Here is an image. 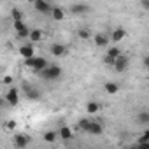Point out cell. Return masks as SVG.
I'll return each instance as SVG.
<instances>
[{
  "instance_id": "1",
  "label": "cell",
  "mask_w": 149,
  "mask_h": 149,
  "mask_svg": "<svg viewBox=\"0 0 149 149\" xmlns=\"http://www.w3.org/2000/svg\"><path fill=\"white\" fill-rule=\"evenodd\" d=\"M37 76L40 79H44V81H56L61 76V68L58 65H47L46 68H42V70L37 72Z\"/></svg>"
},
{
  "instance_id": "2",
  "label": "cell",
  "mask_w": 149,
  "mask_h": 149,
  "mask_svg": "<svg viewBox=\"0 0 149 149\" xmlns=\"http://www.w3.org/2000/svg\"><path fill=\"white\" fill-rule=\"evenodd\" d=\"M25 65L28 67V68H32L35 74L39 72V70H42V68H46L49 63H47V60L46 58H42V56H30V58H25Z\"/></svg>"
},
{
  "instance_id": "3",
  "label": "cell",
  "mask_w": 149,
  "mask_h": 149,
  "mask_svg": "<svg viewBox=\"0 0 149 149\" xmlns=\"http://www.w3.org/2000/svg\"><path fill=\"white\" fill-rule=\"evenodd\" d=\"M21 88H23V93H25L26 98H30V100H39L40 98V91L37 90V86H33L30 83H23Z\"/></svg>"
},
{
  "instance_id": "4",
  "label": "cell",
  "mask_w": 149,
  "mask_h": 149,
  "mask_svg": "<svg viewBox=\"0 0 149 149\" xmlns=\"http://www.w3.org/2000/svg\"><path fill=\"white\" fill-rule=\"evenodd\" d=\"M128 63H130L128 56H125V54L121 53L119 56L114 58V65H112V68H114L116 72H125V70L128 68Z\"/></svg>"
},
{
  "instance_id": "5",
  "label": "cell",
  "mask_w": 149,
  "mask_h": 149,
  "mask_svg": "<svg viewBox=\"0 0 149 149\" xmlns=\"http://www.w3.org/2000/svg\"><path fill=\"white\" fill-rule=\"evenodd\" d=\"M4 98L7 100V104H9L11 107H16V105L19 104V91H18L16 88H9V91L6 93Z\"/></svg>"
},
{
  "instance_id": "6",
  "label": "cell",
  "mask_w": 149,
  "mask_h": 149,
  "mask_svg": "<svg viewBox=\"0 0 149 149\" xmlns=\"http://www.w3.org/2000/svg\"><path fill=\"white\" fill-rule=\"evenodd\" d=\"M49 51H51V54H53V56H56V58H60V56H65V54L68 53L67 46H65V44H60V42H54V44H51V46H49Z\"/></svg>"
},
{
  "instance_id": "7",
  "label": "cell",
  "mask_w": 149,
  "mask_h": 149,
  "mask_svg": "<svg viewBox=\"0 0 149 149\" xmlns=\"http://www.w3.org/2000/svg\"><path fill=\"white\" fill-rule=\"evenodd\" d=\"M86 133H90V135H102L104 133V126L98 123V121H93V119H90V123H88V126H86V130H84Z\"/></svg>"
},
{
  "instance_id": "8",
  "label": "cell",
  "mask_w": 149,
  "mask_h": 149,
  "mask_svg": "<svg viewBox=\"0 0 149 149\" xmlns=\"http://www.w3.org/2000/svg\"><path fill=\"white\" fill-rule=\"evenodd\" d=\"M33 7H35L37 13H40V14H49L53 6L47 2V0H35V2H33Z\"/></svg>"
},
{
  "instance_id": "9",
  "label": "cell",
  "mask_w": 149,
  "mask_h": 149,
  "mask_svg": "<svg viewBox=\"0 0 149 149\" xmlns=\"http://www.w3.org/2000/svg\"><path fill=\"white\" fill-rule=\"evenodd\" d=\"M93 40H95V44L98 46V47H107L109 46V40H111V37L107 35V33H97V35H93Z\"/></svg>"
},
{
  "instance_id": "10",
  "label": "cell",
  "mask_w": 149,
  "mask_h": 149,
  "mask_svg": "<svg viewBox=\"0 0 149 149\" xmlns=\"http://www.w3.org/2000/svg\"><path fill=\"white\" fill-rule=\"evenodd\" d=\"M30 142H32L30 135H25V133L14 135V146H16V147H26V146H28Z\"/></svg>"
},
{
  "instance_id": "11",
  "label": "cell",
  "mask_w": 149,
  "mask_h": 149,
  "mask_svg": "<svg viewBox=\"0 0 149 149\" xmlns=\"http://www.w3.org/2000/svg\"><path fill=\"white\" fill-rule=\"evenodd\" d=\"M68 11L72 14H86V13H90V7L86 4H72L68 7Z\"/></svg>"
},
{
  "instance_id": "12",
  "label": "cell",
  "mask_w": 149,
  "mask_h": 149,
  "mask_svg": "<svg viewBox=\"0 0 149 149\" xmlns=\"http://www.w3.org/2000/svg\"><path fill=\"white\" fill-rule=\"evenodd\" d=\"M51 18L54 19V21H61L63 18H65V9H61V7H58V6H54V7H51Z\"/></svg>"
},
{
  "instance_id": "13",
  "label": "cell",
  "mask_w": 149,
  "mask_h": 149,
  "mask_svg": "<svg viewBox=\"0 0 149 149\" xmlns=\"http://www.w3.org/2000/svg\"><path fill=\"white\" fill-rule=\"evenodd\" d=\"M125 37H126V30H125V28H121V26L114 28V32L111 33V39H112L114 42H121Z\"/></svg>"
},
{
  "instance_id": "14",
  "label": "cell",
  "mask_w": 149,
  "mask_h": 149,
  "mask_svg": "<svg viewBox=\"0 0 149 149\" xmlns=\"http://www.w3.org/2000/svg\"><path fill=\"white\" fill-rule=\"evenodd\" d=\"M19 54H21V56H23V60H25V58L33 56V54H35V49H33V46H32V44H23V46L19 47Z\"/></svg>"
},
{
  "instance_id": "15",
  "label": "cell",
  "mask_w": 149,
  "mask_h": 149,
  "mask_svg": "<svg viewBox=\"0 0 149 149\" xmlns=\"http://www.w3.org/2000/svg\"><path fill=\"white\" fill-rule=\"evenodd\" d=\"M58 137H60V139H63V140H70L74 135H72V130H70L68 126H61V128H60V132H58Z\"/></svg>"
},
{
  "instance_id": "16",
  "label": "cell",
  "mask_w": 149,
  "mask_h": 149,
  "mask_svg": "<svg viewBox=\"0 0 149 149\" xmlns=\"http://www.w3.org/2000/svg\"><path fill=\"white\" fill-rule=\"evenodd\" d=\"M28 39H30L32 42H39V40H42V30H39V28H33V30H30V33H28Z\"/></svg>"
},
{
  "instance_id": "17",
  "label": "cell",
  "mask_w": 149,
  "mask_h": 149,
  "mask_svg": "<svg viewBox=\"0 0 149 149\" xmlns=\"http://www.w3.org/2000/svg\"><path fill=\"white\" fill-rule=\"evenodd\" d=\"M104 90H105L107 95H116L119 91V84H116V83H105Z\"/></svg>"
},
{
  "instance_id": "18",
  "label": "cell",
  "mask_w": 149,
  "mask_h": 149,
  "mask_svg": "<svg viewBox=\"0 0 149 149\" xmlns=\"http://www.w3.org/2000/svg\"><path fill=\"white\" fill-rule=\"evenodd\" d=\"M100 111V104L98 102H88L86 104V112L88 114H97Z\"/></svg>"
},
{
  "instance_id": "19",
  "label": "cell",
  "mask_w": 149,
  "mask_h": 149,
  "mask_svg": "<svg viewBox=\"0 0 149 149\" xmlns=\"http://www.w3.org/2000/svg\"><path fill=\"white\" fill-rule=\"evenodd\" d=\"M137 123L139 125H142V126H146V125H149V112H139L137 114Z\"/></svg>"
},
{
  "instance_id": "20",
  "label": "cell",
  "mask_w": 149,
  "mask_h": 149,
  "mask_svg": "<svg viewBox=\"0 0 149 149\" xmlns=\"http://www.w3.org/2000/svg\"><path fill=\"white\" fill-rule=\"evenodd\" d=\"M56 139H58V132H53V130H47V132L44 133V140H46V142H51V144H53V142H54Z\"/></svg>"
},
{
  "instance_id": "21",
  "label": "cell",
  "mask_w": 149,
  "mask_h": 149,
  "mask_svg": "<svg viewBox=\"0 0 149 149\" xmlns=\"http://www.w3.org/2000/svg\"><path fill=\"white\" fill-rule=\"evenodd\" d=\"M77 37H79L81 40H88V39L91 37V32L86 30V28H79V30H77Z\"/></svg>"
},
{
  "instance_id": "22",
  "label": "cell",
  "mask_w": 149,
  "mask_h": 149,
  "mask_svg": "<svg viewBox=\"0 0 149 149\" xmlns=\"http://www.w3.org/2000/svg\"><path fill=\"white\" fill-rule=\"evenodd\" d=\"M107 54L112 56V58H116V56L121 54V49H119L118 46H111V47H107Z\"/></svg>"
},
{
  "instance_id": "23",
  "label": "cell",
  "mask_w": 149,
  "mask_h": 149,
  "mask_svg": "<svg viewBox=\"0 0 149 149\" xmlns=\"http://www.w3.org/2000/svg\"><path fill=\"white\" fill-rule=\"evenodd\" d=\"M16 33H18V39H21V40H23V39H28V33H30V30H28V28L25 26V28L18 30Z\"/></svg>"
},
{
  "instance_id": "24",
  "label": "cell",
  "mask_w": 149,
  "mask_h": 149,
  "mask_svg": "<svg viewBox=\"0 0 149 149\" xmlns=\"http://www.w3.org/2000/svg\"><path fill=\"white\" fill-rule=\"evenodd\" d=\"M88 123H90V119H88V118H81V119L77 121V128L84 132V130H86V126H88Z\"/></svg>"
},
{
  "instance_id": "25",
  "label": "cell",
  "mask_w": 149,
  "mask_h": 149,
  "mask_svg": "<svg viewBox=\"0 0 149 149\" xmlns=\"http://www.w3.org/2000/svg\"><path fill=\"white\" fill-rule=\"evenodd\" d=\"M11 16H13V19H14V21H16V19H23V13H21L19 9H16V7L13 9V13H11Z\"/></svg>"
},
{
  "instance_id": "26",
  "label": "cell",
  "mask_w": 149,
  "mask_h": 149,
  "mask_svg": "<svg viewBox=\"0 0 149 149\" xmlns=\"http://www.w3.org/2000/svg\"><path fill=\"white\" fill-rule=\"evenodd\" d=\"M13 26H14V30L18 32V30H21V28H25L26 25H25L23 19H16V21H13Z\"/></svg>"
},
{
  "instance_id": "27",
  "label": "cell",
  "mask_w": 149,
  "mask_h": 149,
  "mask_svg": "<svg viewBox=\"0 0 149 149\" xmlns=\"http://www.w3.org/2000/svg\"><path fill=\"white\" fill-rule=\"evenodd\" d=\"M104 63H105L107 67H112V65H114V58L109 56V54H105V56H104Z\"/></svg>"
},
{
  "instance_id": "28",
  "label": "cell",
  "mask_w": 149,
  "mask_h": 149,
  "mask_svg": "<svg viewBox=\"0 0 149 149\" xmlns=\"http://www.w3.org/2000/svg\"><path fill=\"white\" fill-rule=\"evenodd\" d=\"M140 7L142 11H149V0H140Z\"/></svg>"
},
{
  "instance_id": "29",
  "label": "cell",
  "mask_w": 149,
  "mask_h": 149,
  "mask_svg": "<svg viewBox=\"0 0 149 149\" xmlns=\"http://www.w3.org/2000/svg\"><path fill=\"white\" fill-rule=\"evenodd\" d=\"M16 128V121H7L6 123V130H14Z\"/></svg>"
},
{
  "instance_id": "30",
  "label": "cell",
  "mask_w": 149,
  "mask_h": 149,
  "mask_svg": "<svg viewBox=\"0 0 149 149\" xmlns=\"http://www.w3.org/2000/svg\"><path fill=\"white\" fill-rule=\"evenodd\" d=\"M142 67H144V68H147V67H149V56H147V54L142 58Z\"/></svg>"
},
{
  "instance_id": "31",
  "label": "cell",
  "mask_w": 149,
  "mask_h": 149,
  "mask_svg": "<svg viewBox=\"0 0 149 149\" xmlns=\"http://www.w3.org/2000/svg\"><path fill=\"white\" fill-rule=\"evenodd\" d=\"M7 107H9L7 100H6V98H0V109H7Z\"/></svg>"
},
{
  "instance_id": "32",
  "label": "cell",
  "mask_w": 149,
  "mask_h": 149,
  "mask_svg": "<svg viewBox=\"0 0 149 149\" xmlns=\"http://www.w3.org/2000/svg\"><path fill=\"white\" fill-rule=\"evenodd\" d=\"M2 83H4V84H13V77H11V76H6V77L2 79Z\"/></svg>"
},
{
  "instance_id": "33",
  "label": "cell",
  "mask_w": 149,
  "mask_h": 149,
  "mask_svg": "<svg viewBox=\"0 0 149 149\" xmlns=\"http://www.w3.org/2000/svg\"><path fill=\"white\" fill-rule=\"evenodd\" d=\"M26 2H30V4H33V2H35V0H26Z\"/></svg>"
}]
</instances>
